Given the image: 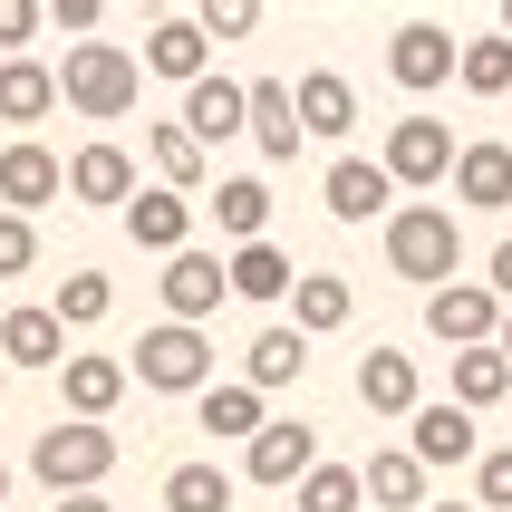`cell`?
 <instances>
[{
  "label": "cell",
  "instance_id": "8992f818",
  "mask_svg": "<svg viewBox=\"0 0 512 512\" xmlns=\"http://www.w3.org/2000/svg\"><path fill=\"white\" fill-rule=\"evenodd\" d=\"M426 329L455 348V358H464V348H493V339H503V300H493L484 281H445L426 300Z\"/></svg>",
  "mask_w": 512,
  "mask_h": 512
},
{
  "label": "cell",
  "instance_id": "603a6c76",
  "mask_svg": "<svg viewBox=\"0 0 512 512\" xmlns=\"http://www.w3.org/2000/svg\"><path fill=\"white\" fill-rule=\"evenodd\" d=\"M58 107V68L49 58H0V126H39Z\"/></svg>",
  "mask_w": 512,
  "mask_h": 512
},
{
  "label": "cell",
  "instance_id": "5b68a950",
  "mask_svg": "<svg viewBox=\"0 0 512 512\" xmlns=\"http://www.w3.org/2000/svg\"><path fill=\"white\" fill-rule=\"evenodd\" d=\"M29 474H39L49 493H97V484L116 474V435H107V426H78V416H58V426L29 445Z\"/></svg>",
  "mask_w": 512,
  "mask_h": 512
},
{
  "label": "cell",
  "instance_id": "ac0fdd59",
  "mask_svg": "<svg viewBox=\"0 0 512 512\" xmlns=\"http://www.w3.org/2000/svg\"><path fill=\"white\" fill-rule=\"evenodd\" d=\"M290 107H300V136H319V145H339L348 126H358V87H348L339 68H310V78L290 87Z\"/></svg>",
  "mask_w": 512,
  "mask_h": 512
},
{
  "label": "cell",
  "instance_id": "1f68e13d",
  "mask_svg": "<svg viewBox=\"0 0 512 512\" xmlns=\"http://www.w3.org/2000/svg\"><path fill=\"white\" fill-rule=\"evenodd\" d=\"M165 512H232V474L223 464H174L165 474Z\"/></svg>",
  "mask_w": 512,
  "mask_h": 512
},
{
  "label": "cell",
  "instance_id": "9c48e42d",
  "mask_svg": "<svg viewBox=\"0 0 512 512\" xmlns=\"http://www.w3.org/2000/svg\"><path fill=\"white\" fill-rule=\"evenodd\" d=\"M194 213H203L194 194L136 184V203H126V242H136V252H155V261H174V252H194Z\"/></svg>",
  "mask_w": 512,
  "mask_h": 512
},
{
  "label": "cell",
  "instance_id": "f1b7e54d",
  "mask_svg": "<svg viewBox=\"0 0 512 512\" xmlns=\"http://www.w3.org/2000/svg\"><path fill=\"white\" fill-rule=\"evenodd\" d=\"M455 203L503 213V203H512V145H464V155H455Z\"/></svg>",
  "mask_w": 512,
  "mask_h": 512
},
{
  "label": "cell",
  "instance_id": "8fae6325",
  "mask_svg": "<svg viewBox=\"0 0 512 512\" xmlns=\"http://www.w3.org/2000/svg\"><path fill=\"white\" fill-rule=\"evenodd\" d=\"M68 194V165H58L39 136H20V145H0V213H39V203H58Z\"/></svg>",
  "mask_w": 512,
  "mask_h": 512
},
{
  "label": "cell",
  "instance_id": "9a60e30c",
  "mask_svg": "<svg viewBox=\"0 0 512 512\" xmlns=\"http://www.w3.org/2000/svg\"><path fill=\"white\" fill-rule=\"evenodd\" d=\"M68 203H116V213H126V203H136V155L116 136L78 145V155H68Z\"/></svg>",
  "mask_w": 512,
  "mask_h": 512
},
{
  "label": "cell",
  "instance_id": "7a4b0ae2",
  "mask_svg": "<svg viewBox=\"0 0 512 512\" xmlns=\"http://www.w3.org/2000/svg\"><path fill=\"white\" fill-rule=\"evenodd\" d=\"M136 97H145V58H136V49L87 39V49L58 58V107H78V116H97V126H116Z\"/></svg>",
  "mask_w": 512,
  "mask_h": 512
},
{
  "label": "cell",
  "instance_id": "f35d334b",
  "mask_svg": "<svg viewBox=\"0 0 512 512\" xmlns=\"http://www.w3.org/2000/svg\"><path fill=\"white\" fill-rule=\"evenodd\" d=\"M474 493H484V512H512V445H493L474 464Z\"/></svg>",
  "mask_w": 512,
  "mask_h": 512
},
{
  "label": "cell",
  "instance_id": "60d3db41",
  "mask_svg": "<svg viewBox=\"0 0 512 512\" xmlns=\"http://www.w3.org/2000/svg\"><path fill=\"white\" fill-rule=\"evenodd\" d=\"M484 290L512 310V242H493V252H484Z\"/></svg>",
  "mask_w": 512,
  "mask_h": 512
},
{
  "label": "cell",
  "instance_id": "ee69618b",
  "mask_svg": "<svg viewBox=\"0 0 512 512\" xmlns=\"http://www.w3.org/2000/svg\"><path fill=\"white\" fill-rule=\"evenodd\" d=\"M0 503H10V464H0Z\"/></svg>",
  "mask_w": 512,
  "mask_h": 512
},
{
  "label": "cell",
  "instance_id": "b9f144b4",
  "mask_svg": "<svg viewBox=\"0 0 512 512\" xmlns=\"http://www.w3.org/2000/svg\"><path fill=\"white\" fill-rule=\"evenodd\" d=\"M49 512H116V503H107V493H58Z\"/></svg>",
  "mask_w": 512,
  "mask_h": 512
},
{
  "label": "cell",
  "instance_id": "74e56055",
  "mask_svg": "<svg viewBox=\"0 0 512 512\" xmlns=\"http://www.w3.org/2000/svg\"><path fill=\"white\" fill-rule=\"evenodd\" d=\"M29 261H39V232H29L20 213H0V281H20Z\"/></svg>",
  "mask_w": 512,
  "mask_h": 512
},
{
  "label": "cell",
  "instance_id": "484cf974",
  "mask_svg": "<svg viewBox=\"0 0 512 512\" xmlns=\"http://www.w3.org/2000/svg\"><path fill=\"white\" fill-rule=\"evenodd\" d=\"M223 271H232V300H261V310L300 290V271H290V252H281V242H252V252H223Z\"/></svg>",
  "mask_w": 512,
  "mask_h": 512
},
{
  "label": "cell",
  "instance_id": "7402d4cb",
  "mask_svg": "<svg viewBox=\"0 0 512 512\" xmlns=\"http://www.w3.org/2000/svg\"><path fill=\"white\" fill-rule=\"evenodd\" d=\"M0 358H10V368H68L78 348H68L58 310H10V319H0Z\"/></svg>",
  "mask_w": 512,
  "mask_h": 512
},
{
  "label": "cell",
  "instance_id": "ab89813d",
  "mask_svg": "<svg viewBox=\"0 0 512 512\" xmlns=\"http://www.w3.org/2000/svg\"><path fill=\"white\" fill-rule=\"evenodd\" d=\"M97 20H107V10H97V0H49V29H68V39H97Z\"/></svg>",
  "mask_w": 512,
  "mask_h": 512
},
{
  "label": "cell",
  "instance_id": "2e32d148",
  "mask_svg": "<svg viewBox=\"0 0 512 512\" xmlns=\"http://www.w3.org/2000/svg\"><path fill=\"white\" fill-rule=\"evenodd\" d=\"M203 213L223 223V242H232V252L271 242V184H261V174H223V184L203 194Z\"/></svg>",
  "mask_w": 512,
  "mask_h": 512
},
{
  "label": "cell",
  "instance_id": "30bf717a",
  "mask_svg": "<svg viewBox=\"0 0 512 512\" xmlns=\"http://www.w3.org/2000/svg\"><path fill=\"white\" fill-rule=\"evenodd\" d=\"M455 68H464V39H455V29H435V20H406L397 39H387V78L416 87V97H426V87H445Z\"/></svg>",
  "mask_w": 512,
  "mask_h": 512
},
{
  "label": "cell",
  "instance_id": "4fadbf2b",
  "mask_svg": "<svg viewBox=\"0 0 512 512\" xmlns=\"http://www.w3.org/2000/svg\"><path fill=\"white\" fill-rule=\"evenodd\" d=\"M319 203L339 213V223H377V213H397V184L377 155H339V165L319 174Z\"/></svg>",
  "mask_w": 512,
  "mask_h": 512
},
{
  "label": "cell",
  "instance_id": "7c38bea8",
  "mask_svg": "<svg viewBox=\"0 0 512 512\" xmlns=\"http://www.w3.org/2000/svg\"><path fill=\"white\" fill-rule=\"evenodd\" d=\"M174 126H184L203 155H213L223 136H252V87H242V78H203V87H184V116H174Z\"/></svg>",
  "mask_w": 512,
  "mask_h": 512
},
{
  "label": "cell",
  "instance_id": "f546056e",
  "mask_svg": "<svg viewBox=\"0 0 512 512\" xmlns=\"http://www.w3.org/2000/svg\"><path fill=\"white\" fill-rule=\"evenodd\" d=\"M145 155H155V184H165V194H213V184H203V145L184 136V126H145Z\"/></svg>",
  "mask_w": 512,
  "mask_h": 512
},
{
  "label": "cell",
  "instance_id": "e575fe53",
  "mask_svg": "<svg viewBox=\"0 0 512 512\" xmlns=\"http://www.w3.org/2000/svg\"><path fill=\"white\" fill-rule=\"evenodd\" d=\"M368 484H358V464H310L300 474V512H358Z\"/></svg>",
  "mask_w": 512,
  "mask_h": 512
},
{
  "label": "cell",
  "instance_id": "5bb4252c",
  "mask_svg": "<svg viewBox=\"0 0 512 512\" xmlns=\"http://www.w3.org/2000/svg\"><path fill=\"white\" fill-rule=\"evenodd\" d=\"M145 68L174 87H203L213 78V39H203V20H184V10H165V20L145 29Z\"/></svg>",
  "mask_w": 512,
  "mask_h": 512
},
{
  "label": "cell",
  "instance_id": "4dcf8cb0",
  "mask_svg": "<svg viewBox=\"0 0 512 512\" xmlns=\"http://www.w3.org/2000/svg\"><path fill=\"white\" fill-rule=\"evenodd\" d=\"M455 406L474 416V406H512V358L503 348H464L455 358Z\"/></svg>",
  "mask_w": 512,
  "mask_h": 512
},
{
  "label": "cell",
  "instance_id": "d590c367",
  "mask_svg": "<svg viewBox=\"0 0 512 512\" xmlns=\"http://www.w3.org/2000/svg\"><path fill=\"white\" fill-rule=\"evenodd\" d=\"M39 0H0V58H29V39H39Z\"/></svg>",
  "mask_w": 512,
  "mask_h": 512
},
{
  "label": "cell",
  "instance_id": "cb8c5ba5",
  "mask_svg": "<svg viewBox=\"0 0 512 512\" xmlns=\"http://www.w3.org/2000/svg\"><path fill=\"white\" fill-rule=\"evenodd\" d=\"M348 310H358V290H348L339 271H300V290H290V329H300V339L348 329Z\"/></svg>",
  "mask_w": 512,
  "mask_h": 512
},
{
  "label": "cell",
  "instance_id": "7dc6e473",
  "mask_svg": "<svg viewBox=\"0 0 512 512\" xmlns=\"http://www.w3.org/2000/svg\"><path fill=\"white\" fill-rule=\"evenodd\" d=\"M435 512H464V503H435Z\"/></svg>",
  "mask_w": 512,
  "mask_h": 512
},
{
  "label": "cell",
  "instance_id": "7bdbcfd3",
  "mask_svg": "<svg viewBox=\"0 0 512 512\" xmlns=\"http://www.w3.org/2000/svg\"><path fill=\"white\" fill-rule=\"evenodd\" d=\"M493 348H503V358H512V310H503V339H493Z\"/></svg>",
  "mask_w": 512,
  "mask_h": 512
},
{
  "label": "cell",
  "instance_id": "277c9868",
  "mask_svg": "<svg viewBox=\"0 0 512 512\" xmlns=\"http://www.w3.org/2000/svg\"><path fill=\"white\" fill-rule=\"evenodd\" d=\"M126 377L155 387V397H203V387H213V339L165 319V329H145V339L126 348Z\"/></svg>",
  "mask_w": 512,
  "mask_h": 512
},
{
  "label": "cell",
  "instance_id": "f6af8a7d",
  "mask_svg": "<svg viewBox=\"0 0 512 512\" xmlns=\"http://www.w3.org/2000/svg\"><path fill=\"white\" fill-rule=\"evenodd\" d=\"M0 397H10V358H0Z\"/></svg>",
  "mask_w": 512,
  "mask_h": 512
},
{
  "label": "cell",
  "instance_id": "83f0119b",
  "mask_svg": "<svg viewBox=\"0 0 512 512\" xmlns=\"http://www.w3.org/2000/svg\"><path fill=\"white\" fill-rule=\"evenodd\" d=\"M252 145L271 165L300 155V107H290V78H252Z\"/></svg>",
  "mask_w": 512,
  "mask_h": 512
},
{
  "label": "cell",
  "instance_id": "6da1fadb",
  "mask_svg": "<svg viewBox=\"0 0 512 512\" xmlns=\"http://www.w3.org/2000/svg\"><path fill=\"white\" fill-rule=\"evenodd\" d=\"M387 271L416 281L426 300L455 281V271H464V223H455V203H397V213H387Z\"/></svg>",
  "mask_w": 512,
  "mask_h": 512
},
{
  "label": "cell",
  "instance_id": "d6986e66",
  "mask_svg": "<svg viewBox=\"0 0 512 512\" xmlns=\"http://www.w3.org/2000/svg\"><path fill=\"white\" fill-rule=\"evenodd\" d=\"M358 406H368V416H416V406H426L416 358H406V348H368V358H358Z\"/></svg>",
  "mask_w": 512,
  "mask_h": 512
},
{
  "label": "cell",
  "instance_id": "d4e9b609",
  "mask_svg": "<svg viewBox=\"0 0 512 512\" xmlns=\"http://www.w3.org/2000/svg\"><path fill=\"white\" fill-rule=\"evenodd\" d=\"M300 368H310V339H300L290 319H271V329L242 348V387H261V397H271V387H290Z\"/></svg>",
  "mask_w": 512,
  "mask_h": 512
},
{
  "label": "cell",
  "instance_id": "836d02e7",
  "mask_svg": "<svg viewBox=\"0 0 512 512\" xmlns=\"http://www.w3.org/2000/svg\"><path fill=\"white\" fill-rule=\"evenodd\" d=\"M49 310H58V329H97V319L116 310V290H107V271H68Z\"/></svg>",
  "mask_w": 512,
  "mask_h": 512
},
{
  "label": "cell",
  "instance_id": "bcb514c9",
  "mask_svg": "<svg viewBox=\"0 0 512 512\" xmlns=\"http://www.w3.org/2000/svg\"><path fill=\"white\" fill-rule=\"evenodd\" d=\"M503 39H512V0H503Z\"/></svg>",
  "mask_w": 512,
  "mask_h": 512
},
{
  "label": "cell",
  "instance_id": "ffe728a7",
  "mask_svg": "<svg viewBox=\"0 0 512 512\" xmlns=\"http://www.w3.org/2000/svg\"><path fill=\"white\" fill-rule=\"evenodd\" d=\"M58 387H68V416H78V426H107L116 397H126L136 377H126V358H68V368H58Z\"/></svg>",
  "mask_w": 512,
  "mask_h": 512
},
{
  "label": "cell",
  "instance_id": "44dd1931",
  "mask_svg": "<svg viewBox=\"0 0 512 512\" xmlns=\"http://www.w3.org/2000/svg\"><path fill=\"white\" fill-rule=\"evenodd\" d=\"M194 416H203V435H223V445H252V435L271 426L261 387H242V377H213V387L194 397Z\"/></svg>",
  "mask_w": 512,
  "mask_h": 512
},
{
  "label": "cell",
  "instance_id": "e0dca14e",
  "mask_svg": "<svg viewBox=\"0 0 512 512\" xmlns=\"http://www.w3.org/2000/svg\"><path fill=\"white\" fill-rule=\"evenodd\" d=\"M406 455L426 464V474H435V464H464V455H474V416H464L455 397H426L416 416H406Z\"/></svg>",
  "mask_w": 512,
  "mask_h": 512
},
{
  "label": "cell",
  "instance_id": "3957f363",
  "mask_svg": "<svg viewBox=\"0 0 512 512\" xmlns=\"http://www.w3.org/2000/svg\"><path fill=\"white\" fill-rule=\"evenodd\" d=\"M455 126H445V116H397V126H387V136H377V165H387V184H397V194H426V184H455Z\"/></svg>",
  "mask_w": 512,
  "mask_h": 512
},
{
  "label": "cell",
  "instance_id": "d6a6232c",
  "mask_svg": "<svg viewBox=\"0 0 512 512\" xmlns=\"http://www.w3.org/2000/svg\"><path fill=\"white\" fill-rule=\"evenodd\" d=\"M474 97H512V39L503 29H484V39H464V68H455Z\"/></svg>",
  "mask_w": 512,
  "mask_h": 512
},
{
  "label": "cell",
  "instance_id": "ba28073f",
  "mask_svg": "<svg viewBox=\"0 0 512 512\" xmlns=\"http://www.w3.org/2000/svg\"><path fill=\"white\" fill-rule=\"evenodd\" d=\"M155 290H165V319H174V329H203V319L232 300V271H223V252H174Z\"/></svg>",
  "mask_w": 512,
  "mask_h": 512
},
{
  "label": "cell",
  "instance_id": "8d00e7d4",
  "mask_svg": "<svg viewBox=\"0 0 512 512\" xmlns=\"http://www.w3.org/2000/svg\"><path fill=\"white\" fill-rule=\"evenodd\" d=\"M252 29H261L252 0H213V10H203V39H213V49H223V39H252Z\"/></svg>",
  "mask_w": 512,
  "mask_h": 512
},
{
  "label": "cell",
  "instance_id": "4316f807",
  "mask_svg": "<svg viewBox=\"0 0 512 512\" xmlns=\"http://www.w3.org/2000/svg\"><path fill=\"white\" fill-rule=\"evenodd\" d=\"M358 484H368V503H377V512H426V464L406 455V445L368 455V464H358Z\"/></svg>",
  "mask_w": 512,
  "mask_h": 512
},
{
  "label": "cell",
  "instance_id": "52a82bcc",
  "mask_svg": "<svg viewBox=\"0 0 512 512\" xmlns=\"http://www.w3.org/2000/svg\"><path fill=\"white\" fill-rule=\"evenodd\" d=\"M319 464V426H300V416H271V426L242 445V474L271 493H300V474Z\"/></svg>",
  "mask_w": 512,
  "mask_h": 512
}]
</instances>
